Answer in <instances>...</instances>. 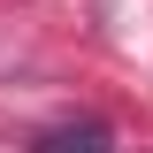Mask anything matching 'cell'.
Returning a JSON list of instances; mask_svg holds the SVG:
<instances>
[{"label": "cell", "instance_id": "1", "mask_svg": "<svg viewBox=\"0 0 153 153\" xmlns=\"http://www.w3.org/2000/svg\"><path fill=\"white\" fill-rule=\"evenodd\" d=\"M31 153H115V130L107 123H46Z\"/></svg>", "mask_w": 153, "mask_h": 153}]
</instances>
